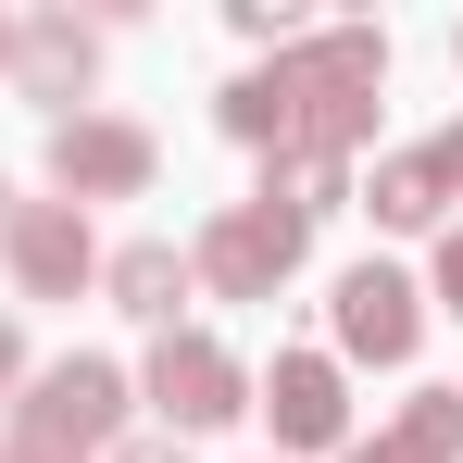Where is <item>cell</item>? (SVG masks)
<instances>
[{
  "mask_svg": "<svg viewBox=\"0 0 463 463\" xmlns=\"http://www.w3.org/2000/svg\"><path fill=\"white\" fill-rule=\"evenodd\" d=\"M250 413L276 426V463L288 451H351V376H338V351H276L250 376Z\"/></svg>",
  "mask_w": 463,
  "mask_h": 463,
  "instance_id": "obj_7",
  "label": "cell"
},
{
  "mask_svg": "<svg viewBox=\"0 0 463 463\" xmlns=\"http://www.w3.org/2000/svg\"><path fill=\"white\" fill-rule=\"evenodd\" d=\"M376 100H388V25H301L276 63L213 88V126L238 151H326V163H364L376 138Z\"/></svg>",
  "mask_w": 463,
  "mask_h": 463,
  "instance_id": "obj_1",
  "label": "cell"
},
{
  "mask_svg": "<svg viewBox=\"0 0 463 463\" xmlns=\"http://www.w3.org/2000/svg\"><path fill=\"white\" fill-rule=\"evenodd\" d=\"M250 201H263V213H288V226H326V213H351V163H326V151H276Z\"/></svg>",
  "mask_w": 463,
  "mask_h": 463,
  "instance_id": "obj_13",
  "label": "cell"
},
{
  "mask_svg": "<svg viewBox=\"0 0 463 463\" xmlns=\"http://www.w3.org/2000/svg\"><path fill=\"white\" fill-rule=\"evenodd\" d=\"M0 63H13V13H0Z\"/></svg>",
  "mask_w": 463,
  "mask_h": 463,
  "instance_id": "obj_20",
  "label": "cell"
},
{
  "mask_svg": "<svg viewBox=\"0 0 463 463\" xmlns=\"http://www.w3.org/2000/svg\"><path fill=\"white\" fill-rule=\"evenodd\" d=\"M100 301L126 313V326H175V301H201V276H188V250L175 238H126V250H100Z\"/></svg>",
  "mask_w": 463,
  "mask_h": 463,
  "instance_id": "obj_10",
  "label": "cell"
},
{
  "mask_svg": "<svg viewBox=\"0 0 463 463\" xmlns=\"http://www.w3.org/2000/svg\"><path fill=\"white\" fill-rule=\"evenodd\" d=\"M326 338H338V376H351V364H413L426 288H413L401 263H351V276L326 288Z\"/></svg>",
  "mask_w": 463,
  "mask_h": 463,
  "instance_id": "obj_6",
  "label": "cell"
},
{
  "mask_svg": "<svg viewBox=\"0 0 463 463\" xmlns=\"http://www.w3.org/2000/svg\"><path fill=\"white\" fill-rule=\"evenodd\" d=\"M0 213H13V188H0Z\"/></svg>",
  "mask_w": 463,
  "mask_h": 463,
  "instance_id": "obj_22",
  "label": "cell"
},
{
  "mask_svg": "<svg viewBox=\"0 0 463 463\" xmlns=\"http://www.w3.org/2000/svg\"><path fill=\"white\" fill-rule=\"evenodd\" d=\"M0 76H13V100H38V113L63 126V113H88V88H100V25H88V13H25Z\"/></svg>",
  "mask_w": 463,
  "mask_h": 463,
  "instance_id": "obj_9",
  "label": "cell"
},
{
  "mask_svg": "<svg viewBox=\"0 0 463 463\" xmlns=\"http://www.w3.org/2000/svg\"><path fill=\"white\" fill-rule=\"evenodd\" d=\"M163 175V138L138 126V113H63L51 126V201H151Z\"/></svg>",
  "mask_w": 463,
  "mask_h": 463,
  "instance_id": "obj_5",
  "label": "cell"
},
{
  "mask_svg": "<svg viewBox=\"0 0 463 463\" xmlns=\"http://www.w3.org/2000/svg\"><path fill=\"white\" fill-rule=\"evenodd\" d=\"M351 201H364L388 238H439V226H451V188H439L426 138H413V151H376V175H351Z\"/></svg>",
  "mask_w": 463,
  "mask_h": 463,
  "instance_id": "obj_11",
  "label": "cell"
},
{
  "mask_svg": "<svg viewBox=\"0 0 463 463\" xmlns=\"http://www.w3.org/2000/svg\"><path fill=\"white\" fill-rule=\"evenodd\" d=\"M25 376H38V364H25V326H13V313H0V413H13V401H25Z\"/></svg>",
  "mask_w": 463,
  "mask_h": 463,
  "instance_id": "obj_16",
  "label": "cell"
},
{
  "mask_svg": "<svg viewBox=\"0 0 463 463\" xmlns=\"http://www.w3.org/2000/svg\"><path fill=\"white\" fill-rule=\"evenodd\" d=\"M301 263H313V226L263 213V201H226V213H201V238H188V276L213 301H276Z\"/></svg>",
  "mask_w": 463,
  "mask_h": 463,
  "instance_id": "obj_4",
  "label": "cell"
},
{
  "mask_svg": "<svg viewBox=\"0 0 463 463\" xmlns=\"http://www.w3.org/2000/svg\"><path fill=\"white\" fill-rule=\"evenodd\" d=\"M126 401H138V376H126L113 351H63V364H38L25 401H13V451L88 463V451H113V439H126Z\"/></svg>",
  "mask_w": 463,
  "mask_h": 463,
  "instance_id": "obj_2",
  "label": "cell"
},
{
  "mask_svg": "<svg viewBox=\"0 0 463 463\" xmlns=\"http://www.w3.org/2000/svg\"><path fill=\"white\" fill-rule=\"evenodd\" d=\"M138 401L163 413V439H213V426L250 413V364H238L213 326H163L151 364H138Z\"/></svg>",
  "mask_w": 463,
  "mask_h": 463,
  "instance_id": "obj_3",
  "label": "cell"
},
{
  "mask_svg": "<svg viewBox=\"0 0 463 463\" xmlns=\"http://www.w3.org/2000/svg\"><path fill=\"white\" fill-rule=\"evenodd\" d=\"M426 301L463 326V226H439V250H426Z\"/></svg>",
  "mask_w": 463,
  "mask_h": 463,
  "instance_id": "obj_15",
  "label": "cell"
},
{
  "mask_svg": "<svg viewBox=\"0 0 463 463\" xmlns=\"http://www.w3.org/2000/svg\"><path fill=\"white\" fill-rule=\"evenodd\" d=\"M426 163H439V188H451V201H463V113H451V126H439V138H426Z\"/></svg>",
  "mask_w": 463,
  "mask_h": 463,
  "instance_id": "obj_17",
  "label": "cell"
},
{
  "mask_svg": "<svg viewBox=\"0 0 463 463\" xmlns=\"http://www.w3.org/2000/svg\"><path fill=\"white\" fill-rule=\"evenodd\" d=\"M0 463H51V451H13V439H0Z\"/></svg>",
  "mask_w": 463,
  "mask_h": 463,
  "instance_id": "obj_19",
  "label": "cell"
},
{
  "mask_svg": "<svg viewBox=\"0 0 463 463\" xmlns=\"http://www.w3.org/2000/svg\"><path fill=\"white\" fill-rule=\"evenodd\" d=\"M226 25L250 51H288V38H301V0H226Z\"/></svg>",
  "mask_w": 463,
  "mask_h": 463,
  "instance_id": "obj_14",
  "label": "cell"
},
{
  "mask_svg": "<svg viewBox=\"0 0 463 463\" xmlns=\"http://www.w3.org/2000/svg\"><path fill=\"white\" fill-rule=\"evenodd\" d=\"M338 463H463V388H413L376 439H351Z\"/></svg>",
  "mask_w": 463,
  "mask_h": 463,
  "instance_id": "obj_12",
  "label": "cell"
},
{
  "mask_svg": "<svg viewBox=\"0 0 463 463\" xmlns=\"http://www.w3.org/2000/svg\"><path fill=\"white\" fill-rule=\"evenodd\" d=\"M451 63H463V25H451Z\"/></svg>",
  "mask_w": 463,
  "mask_h": 463,
  "instance_id": "obj_21",
  "label": "cell"
},
{
  "mask_svg": "<svg viewBox=\"0 0 463 463\" xmlns=\"http://www.w3.org/2000/svg\"><path fill=\"white\" fill-rule=\"evenodd\" d=\"M100 463H188V439H163V426H151V439H113Z\"/></svg>",
  "mask_w": 463,
  "mask_h": 463,
  "instance_id": "obj_18",
  "label": "cell"
},
{
  "mask_svg": "<svg viewBox=\"0 0 463 463\" xmlns=\"http://www.w3.org/2000/svg\"><path fill=\"white\" fill-rule=\"evenodd\" d=\"M0 263H13L25 301H76V288H100V238H88L76 201H13V213H0Z\"/></svg>",
  "mask_w": 463,
  "mask_h": 463,
  "instance_id": "obj_8",
  "label": "cell"
}]
</instances>
